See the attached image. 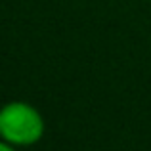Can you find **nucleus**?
<instances>
[{"label":"nucleus","instance_id":"f257e3e1","mask_svg":"<svg viewBox=\"0 0 151 151\" xmlns=\"http://www.w3.org/2000/svg\"><path fill=\"white\" fill-rule=\"evenodd\" d=\"M44 119L27 101H8L0 107V138L12 145H35L44 136Z\"/></svg>","mask_w":151,"mask_h":151},{"label":"nucleus","instance_id":"f03ea898","mask_svg":"<svg viewBox=\"0 0 151 151\" xmlns=\"http://www.w3.org/2000/svg\"><path fill=\"white\" fill-rule=\"evenodd\" d=\"M0 151H15V149H14L12 144H8V142H4L2 138H0Z\"/></svg>","mask_w":151,"mask_h":151}]
</instances>
